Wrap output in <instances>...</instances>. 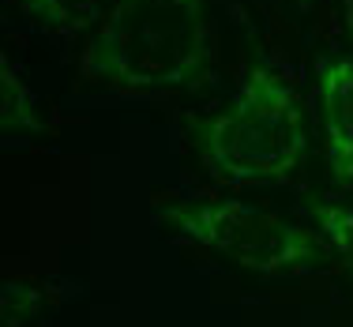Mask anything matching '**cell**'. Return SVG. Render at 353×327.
<instances>
[{
	"label": "cell",
	"mask_w": 353,
	"mask_h": 327,
	"mask_svg": "<svg viewBox=\"0 0 353 327\" xmlns=\"http://www.w3.org/2000/svg\"><path fill=\"white\" fill-rule=\"evenodd\" d=\"M342 30L353 41V0H342Z\"/></svg>",
	"instance_id": "obj_9"
},
{
	"label": "cell",
	"mask_w": 353,
	"mask_h": 327,
	"mask_svg": "<svg viewBox=\"0 0 353 327\" xmlns=\"http://www.w3.org/2000/svg\"><path fill=\"white\" fill-rule=\"evenodd\" d=\"M15 4L38 30L53 38H75L83 30H94L113 0H15Z\"/></svg>",
	"instance_id": "obj_6"
},
{
	"label": "cell",
	"mask_w": 353,
	"mask_h": 327,
	"mask_svg": "<svg viewBox=\"0 0 353 327\" xmlns=\"http://www.w3.org/2000/svg\"><path fill=\"white\" fill-rule=\"evenodd\" d=\"M214 61L207 0H113L79 53L83 83L128 102L192 87Z\"/></svg>",
	"instance_id": "obj_1"
},
{
	"label": "cell",
	"mask_w": 353,
	"mask_h": 327,
	"mask_svg": "<svg viewBox=\"0 0 353 327\" xmlns=\"http://www.w3.org/2000/svg\"><path fill=\"white\" fill-rule=\"evenodd\" d=\"M158 222L263 279H305L331 264L316 226L241 196H192L158 207Z\"/></svg>",
	"instance_id": "obj_3"
},
{
	"label": "cell",
	"mask_w": 353,
	"mask_h": 327,
	"mask_svg": "<svg viewBox=\"0 0 353 327\" xmlns=\"http://www.w3.org/2000/svg\"><path fill=\"white\" fill-rule=\"evenodd\" d=\"M41 305H49V293L46 286H34V282H4V290H0L4 327H27L41 313Z\"/></svg>",
	"instance_id": "obj_8"
},
{
	"label": "cell",
	"mask_w": 353,
	"mask_h": 327,
	"mask_svg": "<svg viewBox=\"0 0 353 327\" xmlns=\"http://www.w3.org/2000/svg\"><path fill=\"white\" fill-rule=\"evenodd\" d=\"M305 215L323 237L331 264H339V271L353 282V204L334 196H319L305 207Z\"/></svg>",
	"instance_id": "obj_7"
},
{
	"label": "cell",
	"mask_w": 353,
	"mask_h": 327,
	"mask_svg": "<svg viewBox=\"0 0 353 327\" xmlns=\"http://www.w3.org/2000/svg\"><path fill=\"white\" fill-rule=\"evenodd\" d=\"M49 132V113L38 90L12 57H0V139H30Z\"/></svg>",
	"instance_id": "obj_5"
},
{
	"label": "cell",
	"mask_w": 353,
	"mask_h": 327,
	"mask_svg": "<svg viewBox=\"0 0 353 327\" xmlns=\"http://www.w3.org/2000/svg\"><path fill=\"white\" fill-rule=\"evenodd\" d=\"M312 117L323 143L327 177L353 188V57H319L312 72Z\"/></svg>",
	"instance_id": "obj_4"
},
{
	"label": "cell",
	"mask_w": 353,
	"mask_h": 327,
	"mask_svg": "<svg viewBox=\"0 0 353 327\" xmlns=\"http://www.w3.org/2000/svg\"><path fill=\"white\" fill-rule=\"evenodd\" d=\"M196 150L218 184H290L308 158V106L297 72L259 57L233 95L196 124Z\"/></svg>",
	"instance_id": "obj_2"
}]
</instances>
